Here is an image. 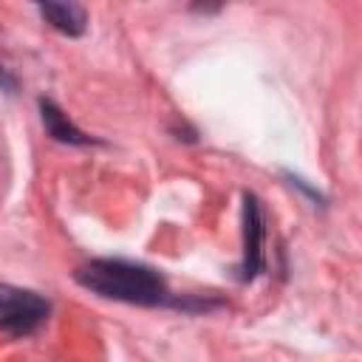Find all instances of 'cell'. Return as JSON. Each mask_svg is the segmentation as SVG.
I'll return each mask as SVG.
<instances>
[{"label":"cell","mask_w":362,"mask_h":362,"mask_svg":"<svg viewBox=\"0 0 362 362\" xmlns=\"http://www.w3.org/2000/svg\"><path fill=\"white\" fill-rule=\"evenodd\" d=\"M76 283L105 300H119L130 305L175 303L170 297L164 277L156 269L141 263H127V260H107V257L88 260L85 266L76 269Z\"/></svg>","instance_id":"obj_1"},{"label":"cell","mask_w":362,"mask_h":362,"mask_svg":"<svg viewBox=\"0 0 362 362\" xmlns=\"http://www.w3.org/2000/svg\"><path fill=\"white\" fill-rule=\"evenodd\" d=\"M48 300L34 291L0 283V331L11 337L34 334L48 317Z\"/></svg>","instance_id":"obj_2"},{"label":"cell","mask_w":362,"mask_h":362,"mask_svg":"<svg viewBox=\"0 0 362 362\" xmlns=\"http://www.w3.org/2000/svg\"><path fill=\"white\" fill-rule=\"evenodd\" d=\"M263 212L255 195H243V263L240 280H252L263 269Z\"/></svg>","instance_id":"obj_3"},{"label":"cell","mask_w":362,"mask_h":362,"mask_svg":"<svg viewBox=\"0 0 362 362\" xmlns=\"http://www.w3.org/2000/svg\"><path fill=\"white\" fill-rule=\"evenodd\" d=\"M37 11L62 34L68 37H79L85 31V23H88V14L82 6L76 3H40Z\"/></svg>","instance_id":"obj_4"},{"label":"cell","mask_w":362,"mask_h":362,"mask_svg":"<svg viewBox=\"0 0 362 362\" xmlns=\"http://www.w3.org/2000/svg\"><path fill=\"white\" fill-rule=\"evenodd\" d=\"M40 116H42V124L51 139H57L62 144H88L90 141L79 127H74V122L51 99H40Z\"/></svg>","instance_id":"obj_5"},{"label":"cell","mask_w":362,"mask_h":362,"mask_svg":"<svg viewBox=\"0 0 362 362\" xmlns=\"http://www.w3.org/2000/svg\"><path fill=\"white\" fill-rule=\"evenodd\" d=\"M0 88H3V90H14V79L8 76V71H6L3 65H0Z\"/></svg>","instance_id":"obj_6"}]
</instances>
